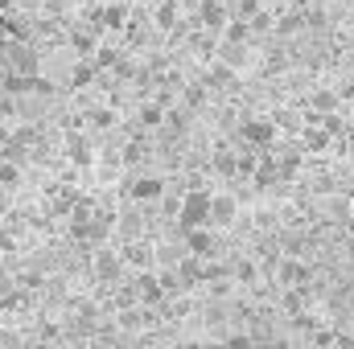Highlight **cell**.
<instances>
[{
    "mask_svg": "<svg viewBox=\"0 0 354 349\" xmlns=\"http://www.w3.org/2000/svg\"><path fill=\"white\" fill-rule=\"evenodd\" d=\"M342 197H346V201H351V206H354V181H351V185H346V193H342Z\"/></svg>",
    "mask_w": 354,
    "mask_h": 349,
    "instance_id": "cell-26",
    "label": "cell"
},
{
    "mask_svg": "<svg viewBox=\"0 0 354 349\" xmlns=\"http://www.w3.org/2000/svg\"><path fill=\"white\" fill-rule=\"evenodd\" d=\"M338 107H342V94H338V87L317 83V87L305 90V111H309V115H338Z\"/></svg>",
    "mask_w": 354,
    "mask_h": 349,
    "instance_id": "cell-7",
    "label": "cell"
},
{
    "mask_svg": "<svg viewBox=\"0 0 354 349\" xmlns=\"http://www.w3.org/2000/svg\"><path fill=\"white\" fill-rule=\"evenodd\" d=\"M346 103H351V111H354V83H351V90H346Z\"/></svg>",
    "mask_w": 354,
    "mask_h": 349,
    "instance_id": "cell-27",
    "label": "cell"
},
{
    "mask_svg": "<svg viewBox=\"0 0 354 349\" xmlns=\"http://www.w3.org/2000/svg\"><path fill=\"white\" fill-rule=\"evenodd\" d=\"M210 169H214L218 177H235V148H231V144H214Z\"/></svg>",
    "mask_w": 354,
    "mask_h": 349,
    "instance_id": "cell-17",
    "label": "cell"
},
{
    "mask_svg": "<svg viewBox=\"0 0 354 349\" xmlns=\"http://www.w3.org/2000/svg\"><path fill=\"white\" fill-rule=\"evenodd\" d=\"M95 271H99V275H103V279H115V275H120V255H115V251H107V247H103V251H99V255H95Z\"/></svg>",
    "mask_w": 354,
    "mask_h": 349,
    "instance_id": "cell-21",
    "label": "cell"
},
{
    "mask_svg": "<svg viewBox=\"0 0 354 349\" xmlns=\"http://www.w3.org/2000/svg\"><path fill=\"white\" fill-rule=\"evenodd\" d=\"M210 189H185L177 206V230H210Z\"/></svg>",
    "mask_w": 354,
    "mask_h": 349,
    "instance_id": "cell-2",
    "label": "cell"
},
{
    "mask_svg": "<svg viewBox=\"0 0 354 349\" xmlns=\"http://www.w3.org/2000/svg\"><path fill=\"white\" fill-rule=\"evenodd\" d=\"M0 185H4V189L21 185V169H17V165H8V161H0Z\"/></svg>",
    "mask_w": 354,
    "mask_h": 349,
    "instance_id": "cell-22",
    "label": "cell"
},
{
    "mask_svg": "<svg viewBox=\"0 0 354 349\" xmlns=\"http://www.w3.org/2000/svg\"><path fill=\"white\" fill-rule=\"evenodd\" d=\"M189 21H194V29H206L218 37V29L231 21V8H227V0H198L189 8Z\"/></svg>",
    "mask_w": 354,
    "mask_h": 349,
    "instance_id": "cell-3",
    "label": "cell"
},
{
    "mask_svg": "<svg viewBox=\"0 0 354 349\" xmlns=\"http://www.w3.org/2000/svg\"><path fill=\"white\" fill-rule=\"evenodd\" d=\"M124 259H128V263H145V267H149V263H153V251H149V247H140V243H132V247L124 251Z\"/></svg>",
    "mask_w": 354,
    "mask_h": 349,
    "instance_id": "cell-23",
    "label": "cell"
},
{
    "mask_svg": "<svg viewBox=\"0 0 354 349\" xmlns=\"http://www.w3.org/2000/svg\"><path fill=\"white\" fill-rule=\"evenodd\" d=\"M239 218V197H231V193H210V230L214 226H231Z\"/></svg>",
    "mask_w": 354,
    "mask_h": 349,
    "instance_id": "cell-9",
    "label": "cell"
},
{
    "mask_svg": "<svg viewBox=\"0 0 354 349\" xmlns=\"http://www.w3.org/2000/svg\"><path fill=\"white\" fill-rule=\"evenodd\" d=\"M218 46H256V41H252V29H248V21L231 17V21L218 29Z\"/></svg>",
    "mask_w": 354,
    "mask_h": 349,
    "instance_id": "cell-13",
    "label": "cell"
},
{
    "mask_svg": "<svg viewBox=\"0 0 354 349\" xmlns=\"http://www.w3.org/2000/svg\"><path fill=\"white\" fill-rule=\"evenodd\" d=\"M248 29H252V41L256 37H272L276 33V12L272 8H260L256 17H248Z\"/></svg>",
    "mask_w": 354,
    "mask_h": 349,
    "instance_id": "cell-18",
    "label": "cell"
},
{
    "mask_svg": "<svg viewBox=\"0 0 354 349\" xmlns=\"http://www.w3.org/2000/svg\"><path fill=\"white\" fill-rule=\"evenodd\" d=\"M346 230H351V235H354V214H351V218H346Z\"/></svg>",
    "mask_w": 354,
    "mask_h": 349,
    "instance_id": "cell-28",
    "label": "cell"
},
{
    "mask_svg": "<svg viewBox=\"0 0 354 349\" xmlns=\"http://www.w3.org/2000/svg\"><path fill=\"white\" fill-rule=\"evenodd\" d=\"M165 177H157V173H136L132 181H128V197L132 201H140V206H153V201H161L165 197Z\"/></svg>",
    "mask_w": 354,
    "mask_h": 349,
    "instance_id": "cell-6",
    "label": "cell"
},
{
    "mask_svg": "<svg viewBox=\"0 0 354 349\" xmlns=\"http://www.w3.org/2000/svg\"><path fill=\"white\" fill-rule=\"evenodd\" d=\"M79 123H87V132H95V136H111L120 128V111L111 103H95L79 115Z\"/></svg>",
    "mask_w": 354,
    "mask_h": 349,
    "instance_id": "cell-8",
    "label": "cell"
},
{
    "mask_svg": "<svg viewBox=\"0 0 354 349\" xmlns=\"http://www.w3.org/2000/svg\"><path fill=\"white\" fill-rule=\"evenodd\" d=\"M161 123H165V111H161L153 99H140V103H136V136L161 132Z\"/></svg>",
    "mask_w": 354,
    "mask_h": 349,
    "instance_id": "cell-11",
    "label": "cell"
},
{
    "mask_svg": "<svg viewBox=\"0 0 354 349\" xmlns=\"http://www.w3.org/2000/svg\"><path fill=\"white\" fill-rule=\"evenodd\" d=\"M280 140V132L272 128L268 115H243L239 119V132H235V144L239 148H252V152H272Z\"/></svg>",
    "mask_w": 354,
    "mask_h": 349,
    "instance_id": "cell-1",
    "label": "cell"
},
{
    "mask_svg": "<svg viewBox=\"0 0 354 349\" xmlns=\"http://www.w3.org/2000/svg\"><path fill=\"white\" fill-rule=\"evenodd\" d=\"M227 349H252V337H231Z\"/></svg>",
    "mask_w": 354,
    "mask_h": 349,
    "instance_id": "cell-25",
    "label": "cell"
},
{
    "mask_svg": "<svg viewBox=\"0 0 354 349\" xmlns=\"http://www.w3.org/2000/svg\"><path fill=\"white\" fill-rule=\"evenodd\" d=\"M334 148V140L313 123V128H301V152H309V157H326Z\"/></svg>",
    "mask_w": 354,
    "mask_h": 349,
    "instance_id": "cell-14",
    "label": "cell"
},
{
    "mask_svg": "<svg viewBox=\"0 0 354 349\" xmlns=\"http://www.w3.org/2000/svg\"><path fill=\"white\" fill-rule=\"evenodd\" d=\"M181 243H185V251H189L194 259H210V255H214V235H210V230H185Z\"/></svg>",
    "mask_w": 354,
    "mask_h": 349,
    "instance_id": "cell-15",
    "label": "cell"
},
{
    "mask_svg": "<svg viewBox=\"0 0 354 349\" xmlns=\"http://www.w3.org/2000/svg\"><path fill=\"white\" fill-rule=\"evenodd\" d=\"M198 83L206 87V94L214 99V94H239V74L235 70H227L223 62H210V66H202V74H198Z\"/></svg>",
    "mask_w": 354,
    "mask_h": 349,
    "instance_id": "cell-5",
    "label": "cell"
},
{
    "mask_svg": "<svg viewBox=\"0 0 354 349\" xmlns=\"http://www.w3.org/2000/svg\"><path fill=\"white\" fill-rule=\"evenodd\" d=\"M305 279H309V267H305L301 259H284L280 263V283L292 288V283H305Z\"/></svg>",
    "mask_w": 354,
    "mask_h": 349,
    "instance_id": "cell-19",
    "label": "cell"
},
{
    "mask_svg": "<svg viewBox=\"0 0 354 349\" xmlns=\"http://www.w3.org/2000/svg\"><path fill=\"white\" fill-rule=\"evenodd\" d=\"M256 46H218V54H214V62H223L227 70H248L252 62H256V54H252Z\"/></svg>",
    "mask_w": 354,
    "mask_h": 349,
    "instance_id": "cell-10",
    "label": "cell"
},
{
    "mask_svg": "<svg viewBox=\"0 0 354 349\" xmlns=\"http://www.w3.org/2000/svg\"><path fill=\"white\" fill-rule=\"evenodd\" d=\"M136 292H140L145 304H161V296H165L161 283H157V275H140V279H136Z\"/></svg>",
    "mask_w": 354,
    "mask_h": 349,
    "instance_id": "cell-20",
    "label": "cell"
},
{
    "mask_svg": "<svg viewBox=\"0 0 354 349\" xmlns=\"http://www.w3.org/2000/svg\"><path fill=\"white\" fill-rule=\"evenodd\" d=\"M66 157H71L79 169L95 165V144H91V136H83V132H71V136H66Z\"/></svg>",
    "mask_w": 354,
    "mask_h": 349,
    "instance_id": "cell-12",
    "label": "cell"
},
{
    "mask_svg": "<svg viewBox=\"0 0 354 349\" xmlns=\"http://www.w3.org/2000/svg\"><path fill=\"white\" fill-rule=\"evenodd\" d=\"M181 21H185L181 0H157V4L149 8V25H153L157 37H174L177 29H181Z\"/></svg>",
    "mask_w": 354,
    "mask_h": 349,
    "instance_id": "cell-4",
    "label": "cell"
},
{
    "mask_svg": "<svg viewBox=\"0 0 354 349\" xmlns=\"http://www.w3.org/2000/svg\"><path fill=\"white\" fill-rule=\"evenodd\" d=\"M235 275H239V279H256V267H252V263H239Z\"/></svg>",
    "mask_w": 354,
    "mask_h": 349,
    "instance_id": "cell-24",
    "label": "cell"
},
{
    "mask_svg": "<svg viewBox=\"0 0 354 349\" xmlns=\"http://www.w3.org/2000/svg\"><path fill=\"white\" fill-rule=\"evenodd\" d=\"M99 83V70L91 66V62H75L71 70H66V87L71 90H91Z\"/></svg>",
    "mask_w": 354,
    "mask_h": 349,
    "instance_id": "cell-16",
    "label": "cell"
}]
</instances>
